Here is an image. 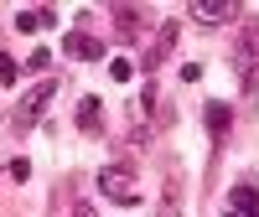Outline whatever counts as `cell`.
I'll return each instance as SVG.
<instances>
[{
  "mask_svg": "<svg viewBox=\"0 0 259 217\" xmlns=\"http://www.w3.org/2000/svg\"><path fill=\"white\" fill-rule=\"evenodd\" d=\"M57 88H62V78H41L36 88L16 103V114H11V135H31V129H36V119L47 114V103L57 98Z\"/></svg>",
  "mask_w": 259,
  "mask_h": 217,
  "instance_id": "1",
  "label": "cell"
},
{
  "mask_svg": "<svg viewBox=\"0 0 259 217\" xmlns=\"http://www.w3.org/2000/svg\"><path fill=\"white\" fill-rule=\"evenodd\" d=\"M109 73H114L119 83H130V62H124V57H114V62H109Z\"/></svg>",
  "mask_w": 259,
  "mask_h": 217,
  "instance_id": "14",
  "label": "cell"
},
{
  "mask_svg": "<svg viewBox=\"0 0 259 217\" xmlns=\"http://www.w3.org/2000/svg\"><path fill=\"white\" fill-rule=\"evenodd\" d=\"M16 26H21V31H36V26H41V11H21Z\"/></svg>",
  "mask_w": 259,
  "mask_h": 217,
  "instance_id": "12",
  "label": "cell"
},
{
  "mask_svg": "<svg viewBox=\"0 0 259 217\" xmlns=\"http://www.w3.org/2000/svg\"><path fill=\"white\" fill-rule=\"evenodd\" d=\"M233 16H239L233 0H192V21H202V26H223Z\"/></svg>",
  "mask_w": 259,
  "mask_h": 217,
  "instance_id": "6",
  "label": "cell"
},
{
  "mask_svg": "<svg viewBox=\"0 0 259 217\" xmlns=\"http://www.w3.org/2000/svg\"><path fill=\"white\" fill-rule=\"evenodd\" d=\"M62 47H68V57H89V62L104 57V41L89 36V31H68V41H62Z\"/></svg>",
  "mask_w": 259,
  "mask_h": 217,
  "instance_id": "10",
  "label": "cell"
},
{
  "mask_svg": "<svg viewBox=\"0 0 259 217\" xmlns=\"http://www.w3.org/2000/svg\"><path fill=\"white\" fill-rule=\"evenodd\" d=\"M233 68H239L244 98H254V93H259V21H249V26H244L239 47H233Z\"/></svg>",
  "mask_w": 259,
  "mask_h": 217,
  "instance_id": "2",
  "label": "cell"
},
{
  "mask_svg": "<svg viewBox=\"0 0 259 217\" xmlns=\"http://www.w3.org/2000/svg\"><path fill=\"white\" fill-rule=\"evenodd\" d=\"M73 124L83 129V135H104V103L89 93V98H78V114H73Z\"/></svg>",
  "mask_w": 259,
  "mask_h": 217,
  "instance_id": "9",
  "label": "cell"
},
{
  "mask_svg": "<svg viewBox=\"0 0 259 217\" xmlns=\"http://www.w3.org/2000/svg\"><path fill=\"white\" fill-rule=\"evenodd\" d=\"M16 73H21V62H16V57H6V52H0V83H16Z\"/></svg>",
  "mask_w": 259,
  "mask_h": 217,
  "instance_id": "11",
  "label": "cell"
},
{
  "mask_svg": "<svg viewBox=\"0 0 259 217\" xmlns=\"http://www.w3.org/2000/svg\"><path fill=\"white\" fill-rule=\"evenodd\" d=\"M177 41H182V26H177V21H166V26L156 31V41H150V52H145V62H140V68H145V73H156L161 62H166V52L177 47Z\"/></svg>",
  "mask_w": 259,
  "mask_h": 217,
  "instance_id": "5",
  "label": "cell"
},
{
  "mask_svg": "<svg viewBox=\"0 0 259 217\" xmlns=\"http://www.w3.org/2000/svg\"><path fill=\"white\" fill-rule=\"evenodd\" d=\"M99 191H104V197H109V202H119V207H135L140 197H135V171H130V166H104L99 171Z\"/></svg>",
  "mask_w": 259,
  "mask_h": 217,
  "instance_id": "3",
  "label": "cell"
},
{
  "mask_svg": "<svg viewBox=\"0 0 259 217\" xmlns=\"http://www.w3.org/2000/svg\"><path fill=\"white\" fill-rule=\"evenodd\" d=\"M223 217H259V186L254 181H239L223 202Z\"/></svg>",
  "mask_w": 259,
  "mask_h": 217,
  "instance_id": "4",
  "label": "cell"
},
{
  "mask_svg": "<svg viewBox=\"0 0 259 217\" xmlns=\"http://www.w3.org/2000/svg\"><path fill=\"white\" fill-rule=\"evenodd\" d=\"M114 26H119V41H135L145 31V6H114Z\"/></svg>",
  "mask_w": 259,
  "mask_h": 217,
  "instance_id": "8",
  "label": "cell"
},
{
  "mask_svg": "<svg viewBox=\"0 0 259 217\" xmlns=\"http://www.w3.org/2000/svg\"><path fill=\"white\" fill-rule=\"evenodd\" d=\"M202 119H207V135H212V145H223V140H228V129H233V108H228L223 98H212V103L202 108Z\"/></svg>",
  "mask_w": 259,
  "mask_h": 217,
  "instance_id": "7",
  "label": "cell"
},
{
  "mask_svg": "<svg viewBox=\"0 0 259 217\" xmlns=\"http://www.w3.org/2000/svg\"><path fill=\"white\" fill-rule=\"evenodd\" d=\"M68 217H99V212H94L89 202H73V212H68Z\"/></svg>",
  "mask_w": 259,
  "mask_h": 217,
  "instance_id": "15",
  "label": "cell"
},
{
  "mask_svg": "<svg viewBox=\"0 0 259 217\" xmlns=\"http://www.w3.org/2000/svg\"><path fill=\"white\" fill-rule=\"evenodd\" d=\"M161 217H182V212H177V207H171V202H166V207H161Z\"/></svg>",
  "mask_w": 259,
  "mask_h": 217,
  "instance_id": "16",
  "label": "cell"
},
{
  "mask_svg": "<svg viewBox=\"0 0 259 217\" xmlns=\"http://www.w3.org/2000/svg\"><path fill=\"white\" fill-rule=\"evenodd\" d=\"M26 68H31V73H47V47H36V52L26 57Z\"/></svg>",
  "mask_w": 259,
  "mask_h": 217,
  "instance_id": "13",
  "label": "cell"
}]
</instances>
